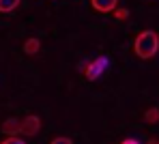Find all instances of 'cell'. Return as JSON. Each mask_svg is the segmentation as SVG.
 <instances>
[{"mask_svg": "<svg viewBox=\"0 0 159 144\" xmlns=\"http://www.w3.org/2000/svg\"><path fill=\"white\" fill-rule=\"evenodd\" d=\"M157 50H159V37H157V32H153V30L140 32L135 37V41H133V52H135V56H140L142 60L153 58L157 54Z\"/></svg>", "mask_w": 159, "mask_h": 144, "instance_id": "6da1fadb", "label": "cell"}, {"mask_svg": "<svg viewBox=\"0 0 159 144\" xmlns=\"http://www.w3.org/2000/svg\"><path fill=\"white\" fill-rule=\"evenodd\" d=\"M41 129V118L34 114H28L24 120H22V127H20V133L22 136H37Z\"/></svg>", "mask_w": 159, "mask_h": 144, "instance_id": "7a4b0ae2", "label": "cell"}, {"mask_svg": "<svg viewBox=\"0 0 159 144\" xmlns=\"http://www.w3.org/2000/svg\"><path fill=\"white\" fill-rule=\"evenodd\" d=\"M106 67H107V58L106 56H99L97 60H93V62L86 67V71H84V73H86V78H88V80H97Z\"/></svg>", "mask_w": 159, "mask_h": 144, "instance_id": "3957f363", "label": "cell"}, {"mask_svg": "<svg viewBox=\"0 0 159 144\" xmlns=\"http://www.w3.org/2000/svg\"><path fill=\"white\" fill-rule=\"evenodd\" d=\"M116 2H118V0H90L93 9L99 11V13H114Z\"/></svg>", "mask_w": 159, "mask_h": 144, "instance_id": "277c9868", "label": "cell"}, {"mask_svg": "<svg viewBox=\"0 0 159 144\" xmlns=\"http://www.w3.org/2000/svg\"><path fill=\"white\" fill-rule=\"evenodd\" d=\"M20 127H22V123H20L17 118H7V120L2 123V131H4L7 136H15V133H20Z\"/></svg>", "mask_w": 159, "mask_h": 144, "instance_id": "5b68a950", "label": "cell"}, {"mask_svg": "<svg viewBox=\"0 0 159 144\" xmlns=\"http://www.w3.org/2000/svg\"><path fill=\"white\" fill-rule=\"evenodd\" d=\"M39 50H41V41H39V39L30 37V39H26V41H24V52H26V54H30V56H32V54H37Z\"/></svg>", "mask_w": 159, "mask_h": 144, "instance_id": "8992f818", "label": "cell"}, {"mask_svg": "<svg viewBox=\"0 0 159 144\" xmlns=\"http://www.w3.org/2000/svg\"><path fill=\"white\" fill-rule=\"evenodd\" d=\"M22 0H0V13H11L20 7Z\"/></svg>", "mask_w": 159, "mask_h": 144, "instance_id": "52a82bcc", "label": "cell"}, {"mask_svg": "<svg viewBox=\"0 0 159 144\" xmlns=\"http://www.w3.org/2000/svg\"><path fill=\"white\" fill-rule=\"evenodd\" d=\"M144 120H146L148 125H155L159 120V110L157 108H148V110L144 112Z\"/></svg>", "mask_w": 159, "mask_h": 144, "instance_id": "ba28073f", "label": "cell"}, {"mask_svg": "<svg viewBox=\"0 0 159 144\" xmlns=\"http://www.w3.org/2000/svg\"><path fill=\"white\" fill-rule=\"evenodd\" d=\"M114 17L116 20H127L129 17V11L127 9H114Z\"/></svg>", "mask_w": 159, "mask_h": 144, "instance_id": "9c48e42d", "label": "cell"}, {"mask_svg": "<svg viewBox=\"0 0 159 144\" xmlns=\"http://www.w3.org/2000/svg\"><path fill=\"white\" fill-rule=\"evenodd\" d=\"M0 144H26V142H24L22 138H15V136H9L7 140H2Z\"/></svg>", "mask_w": 159, "mask_h": 144, "instance_id": "30bf717a", "label": "cell"}, {"mask_svg": "<svg viewBox=\"0 0 159 144\" xmlns=\"http://www.w3.org/2000/svg\"><path fill=\"white\" fill-rule=\"evenodd\" d=\"M50 144H73L69 138H56V140H52Z\"/></svg>", "mask_w": 159, "mask_h": 144, "instance_id": "8fae6325", "label": "cell"}, {"mask_svg": "<svg viewBox=\"0 0 159 144\" xmlns=\"http://www.w3.org/2000/svg\"><path fill=\"white\" fill-rule=\"evenodd\" d=\"M120 144H140L138 140H133V138H127V140H123Z\"/></svg>", "mask_w": 159, "mask_h": 144, "instance_id": "7c38bea8", "label": "cell"}, {"mask_svg": "<svg viewBox=\"0 0 159 144\" xmlns=\"http://www.w3.org/2000/svg\"><path fill=\"white\" fill-rule=\"evenodd\" d=\"M146 144H159V140H148Z\"/></svg>", "mask_w": 159, "mask_h": 144, "instance_id": "4fadbf2b", "label": "cell"}]
</instances>
